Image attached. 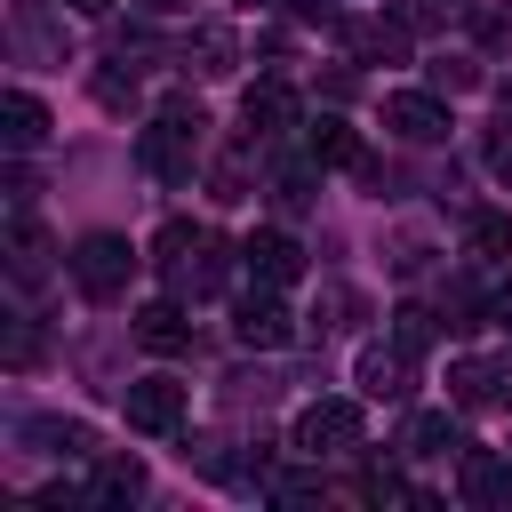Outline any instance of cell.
<instances>
[{"label":"cell","instance_id":"17","mask_svg":"<svg viewBox=\"0 0 512 512\" xmlns=\"http://www.w3.org/2000/svg\"><path fill=\"white\" fill-rule=\"evenodd\" d=\"M144 496V464L136 456H96L88 464V512H112V504H136Z\"/></svg>","mask_w":512,"mask_h":512},{"label":"cell","instance_id":"25","mask_svg":"<svg viewBox=\"0 0 512 512\" xmlns=\"http://www.w3.org/2000/svg\"><path fill=\"white\" fill-rule=\"evenodd\" d=\"M432 88H440V96L480 88V56H440V64H432Z\"/></svg>","mask_w":512,"mask_h":512},{"label":"cell","instance_id":"12","mask_svg":"<svg viewBox=\"0 0 512 512\" xmlns=\"http://www.w3.org/2000/svg\"><path fill=\"white\" fill-rule=\"evenodd\" d=\"M456 488H464V504L504 512V504H512V464L488 456V448H464V456H456Z\"/></svg>","mask_w":512,"mask_h":512},{"label":"cell","instance_id":"23","mask_svg":"<svg viewBox=\"0 0 512 512\" xmlns=\"http://www.w3.org/2000/svg\"><path fill=\"white\" fill-rule=\"evenodd\" d=\"M312 168H320V160H312V152H304V160H288V168H280V176H272V200H280V208H288V216H296V208H312V200H320V192H312Z\"/></svg>","mask_w":512,"mask_h":512},{"label":"cell","instance_id":"21","mask_svg":"<svg viewBox=\"0 0 512 512\" xmlns=\"http://www.w3.org/2000/svg\"><path fill=\"white\" fill-rule=\"evenodd\" d=\"M464 248H472L480 264H496V256L512 248V216H504V208H472V216H464Z\"/></svg>","mask_w":512,"mask_h":512},{"label":"cell","instance_id":"3","mask_svg":"<svg viewBox=\"0 0 512 512\" xmlns=\"http://www.w3.org/2000/svg\"><path fill=\"white\" fill-rule=\"evenodd\" d=\"M72 288L88 296V304H112V296H128V272H136V248L120 240V232H88V240H72Z\"/></svg>","mask_w":512,"mask_h":512},{"label":"cell","instance_id":"6","mask_svg":"<svg viewBox=\"0 0 512 512\" xmlns=\"http://www.w3.org/2000/svg\"><path fill=\"white\" fill-rule=\"evenodd\" d=\"M352 384H360L368 400H408V392H416V352H408L400 336H392V344H360Z\"/></svg>","mask_w":512,"mask_h":512},{"label":"cell","instance_id":"8","mask_svg":"<svg viewBox=\"0 0 512 512\" xmlns=\"http://www.w3.org/2000/svg\"><path fill=\"white\" fill-rule=\"evenodd\" d=\"M336 32H344L352 64H400V56H408V32H416V24H408V16L392 8V16H344Z\"/></svg>","mask_w":512,"mask_h":512},{"label":"cell","instance_id":"11","mask_svg":"<svg viewBox=\"0 0 512 512\" xmlns=\"http://www.w3.org/2000/svg\"><path fill=\"white\" fill-rule=\"evenodd\" d=\"M240 128H248V144L288 136V128H296V88H288V80H256V88L240 96Z\"/></svg>","mask_w":512,"mask_h":512},{"label":"cell","instance_id":"10","mask_svg":"<svg viewBox=\"0 0 512 512\" xmlns=\"http://www.w3.org/2000/svg\"><path fill=\"white\" fill-rule=\"evenodd\" d=\"M232 336H240L248 352H272V344H288L296 328H288V304H280V288H248V296H240V312H232Z\"/></svg>","mask_w":512,"mask_h":512},{"label":"cell","instance_id":"9","mask_svg":"<svg viewBox=\"0 0 512 512\" xmlns=\"http://www.w3.org/2000/svg\"><path fill=\"white\" fill-rule=\"evenodd\" d=\"M240 272H248L256 288H288V280H304V248H296L288 232H248V240H240Z\"/></svg>","mask_w":512,"mask_h":512},{"label":"cell","instance_id":"31","mask_svg":"<svg viewBox=\"0 0 512 512\" xmlns=\"http://www.w3.org/2000/svg\"><path fill=\"white\" fill-rule=\"evenodd\" d=\"M488 176H496V184L512 192V120H504V128L488 136Z\"/></svg>","mask_w":512,"mask_h":512},{"label":"cell","instance_id":"22","mask_svg":"<svg viewBox=\"0 0 512 512\" xmlns=\"http://www.w3.org/2000/svg\"><path fill=\"white\" fill-rule=\"evenodd\" d=\"M8 272H16V280H40V272H48V240H40L32 216L8 224Z\"/></svg>","mask_w":512,"mask_h":512},{"label":"cell","instance_id":"20","mask_svg":"<svg viewBox=\"0 0 512 512\" xmlns=\"http://www.w3.org/2000/svg\"><path fill=\"white\" fill-rule=\"evenodd\" d=\"M448 448H464V432H456L448 408H416L400 424V456H448Z\"/></svg>","mask_w":512,"mask_h":512},{"label":"cell","instance_id":"1","mask_svg":"<svg viewBox=\"0 0 512 512\" xmlns=\"http://www.w3.org/2000/svg\"><path fill=\"white\" fill-rule=\"evenodd\" d=\"M200 136H208V112H200L192 96H168V104L136 128V168L160 176V184H192V168H200Z\"/></svg>","mask_w":512,"mask_h":512},{"label":"cell","instance_id":"13","mask_svg":"<svg viewBox=\"0 0 512 512\" xmlns=\"http://www.w3.org/2000/svg\"><path fill=\"white\" fill-rule=\"evenodd\" d=\"M16 440L24 448H48V456H72V464H96V432L80 416H24Z\"/></svg>","mask_w":512,"mask_h":512},{"label":"cell","instance_id":"5","mask_svg":"<svg viewBox=\"0 0 512 512\" xmlns=\"http://www.w3.org/2000/svg\"><path fill=\"white\" fill-rule=\"evenodd\" d=\"M384 128H392L400 144H440L456 120H448L440 88H400V96H384Z\"/></svg>","mask_w":512,"mask_h":512},{"label":"cell","instance_id":"24","mask_svg":"<svg viewBox=\"0 0 512 512\" xmlns=\"http://www.w3.org/2000/svg\"><path fill=\"white\" fill-rule=\"evenodd\" d=\"M360 496H368V504H432V496H416L392 464H368V472H360Z\"/></svg>","mask_w":512,"mask_h":512},{"label":"cell","instance_id":"14","mask_svg":"<svg viewBox=\"0 0 512 512\" xmlns=\"http://www.w3.org/2000/svg\"><path fill=\"white\" fill-rule=\"evenodd\" d=\"M448 400H456V408H512V368H496V360H456V368H448Z\"/></svg>","mask_w":512,"mask_h":512},{"label":"cell","instance_id":"7","mask_svg":"<svg viewBox=\"0 0 512 512\" xmlns=\"http://www.w3.org/2000/svg\"><path fill=\"white\" fill-rule=\"evenodd\" d=\"M120 408H128V424L136 432H184V384L176 376H136L128 392H120Z\"/></svg>","mask_w":512,"mask_h":512},{"label":"cell","instance_id":"35","mask_svg":"<svg viewBox=\"0 0 512 512\" xmlns=\"http://www.w3.org/2000/svg\"><path fill=\"white\" fill-rule=\"evenodd\" d=\"M64 8H80V16H104V8H112V0H64Z\"/></svg>","mask_w":512,"mask_h":512},{"label":"cell","instance_id":"29","mask_svg":"<svg viewBox=\"0 0 512 512\" xmlns=\"http://www.w3.org/2000/svg\"><path fill=\"white\" fill-rule=\"evenodd\" d=\"M96 104L104 112H128L136 104V72H96Z\"/></svg>","mask_w":512,"mask_h":512},{"label":"cell","instance_id":"19","mask_svg":"<svg viewBox=\"0 0 512 512\" xmlns=\"http://www.w3.org/2000/svg\"><path fill=\"white\" fill-rule=\"evenodd\" d=\"M0 136H8V152H32V144L48 136V104H40L32 88H8V96H0Z\"/></svg>","mask_w":512,"mask_h":512},{"label":"cell","instance_id":"30","mask_svg":"<svg viewBox=\"0 0 512 512\" xmlns=\"http://www.w3.org/2000/svg\"><path fill=\"white\" fill-rule=\"evenodd\" d=\"M32 360H40V336H32V320L16 312V320H8V368H32Z\"/></svg>","mask_w":512,"mask_h":512},{"label":"cell","instance_id":"28","mask_svg":"<svg viewBox=\"0 0 512 512\" xmlns=\"http://www.w3.org/2000/svg\"><path fill=\"white\" fill-rule=\"evenodd\" d=\"M352 312H360V296H352V288H328V304L312 312V328H320V336H336V328H352Z\"/></svg>","mask_w":512,"mask_h":512},{"label":"cell","instance_id":"27","mask_svg":"<svg viewBox=\"0 0 512 512\" xmlns=\"http://www.w3.org/2000/svg\"><path fill=\"white\" fill-rule=\"evenodd\" d=\"M480 0H400V16L424 32V24H456V16H472Z\"/></svg>","mask_w":512,"mask_h":512},{"label":"cell","instance_id":"2","mask_svg":"<svg viewBox=\"0 0 512 512\" xmlns=\"http://www.w3.org/2000/svg\"><path fill=\"white\" fill-rule=\"evenodd\" d=\"M232 256L240 248H224L208 224H160V240H152V264H160L168 296H216L224 272H232Z\"/></svg>","mask_w":512,"mask_h":512},{"label":"cell","instance_id":"32","mask_svg":"<svg viewBox=\"0 0 512 512\" xmlns=\"http://www.w3.org/2000/svg\"><path fill=\"white\" fill-rule=\"evenodd\" d=\"M32 192H40V184H32V168L16 160V168H8V208H16V216H32Z\"/></svg>","mask_w":512,"mask_h":512},{"label":"cell","instance_id":"4","mask_svg":"<svg viewBox=\"0 0 512 512\" xmlns=\"http://www.w3.org/2000/svg\"><path fill=\"white\" fill-rule=\"evenodd\" d=\"M288 448H296L304 464L352 456V448H360V400H312V408H296V424H288Z\"/></svg>","mask_w":512,"mask_h":512},{"label":"cell","instance_id":"34","mask_svg":"<svg viewBox=\"0 0 512 512\" xmlns=\"http://www.w3.org/2000/svg\"><path fill=\"white\" fill-rule=\"evenodd\" d=\"M144 8H152V16H184L192 0H144Z\"/></svg>","mask_w":512,"mask_h":512},{"label":"cell","instance_id":"33","mask_svg":"<svg viewBox=\"0 0 512 512\" xmlns=\"http://www.w3.org/2000/svg\"><path fill=\"white\" fill-rule=\"evenodd\" d=\"M488 328H504V336H512V280L488 296Z\"/></svg>","mask_w":512,"mask_h":512},{"label":"cell","instance_id":"15","mask_svg":"<svg viewBox=\"0 0 512 512\" xmlns=\"http://www.w3.org/2000/svg\"><path fill=\"white\" fill-rule=\"evenodd\" d=\"M184 72H200V80L240 72V32H232V24H192V40H184Z\"/></svg>","mask_w":512,"mask_h":512},{"label":"cell","instance_id":"16","mask_svg":"<svg viewBox=\"0 0 512 512\" xmlns=\"http://www.w3.org/2000/svg\"><path fill=\"white\" fill-rule=\"evenodd\" d=\"M304 152H312L320 168H368V144H360V128H352V120H336V112H320V120L304 128Z\"/></svg>","mask_w":512,"mask_h":512},{"label":"cell","instance_id":"18","mask_svg":"<svg viewBox=\"0 0 512 512\" xmlns=\"http://www.w3.org/2000/svg\"><path fill=\"white\" fill-rule=\"evenodd\" d=\"M136 344H144V352H184V344H192L184 296H160V304H144V312H136Z\"/></svg>","mask_w":512,"mask_h":512},{"label":"cell","instance_id":"26","mask_svg":"<svg viewBox=\"0 0 512 512\" xmlns=\"http://www.w3.org/2000/svg\"><path fill=\"white\" fill-rule=\"evenodd\" d=\"M392 336H400V344H408V352H424V344H432V336H440V320H432V312H424V304H400V312H392Z\"/></svg>","mask_w":512,"mask_h":512}]
</instances>
